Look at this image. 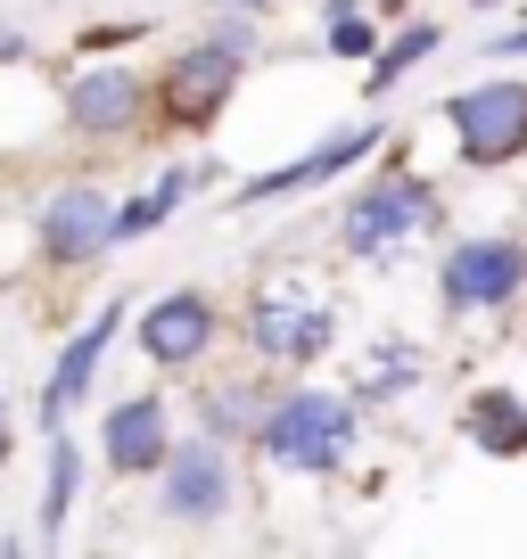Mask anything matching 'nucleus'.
Returning a JSON list of instances; mask_svg holds the SVG:
<instances>
[{"mask_svg": "<svg viewBox=\"0 0 527 559\" xmlns=\"http://www.w3.org/2000/svg\"><path fill=\"white\" fill-rule=\"evenodd\" d=\"M107 337H116V305H107L91 330H74V346L58 354V379H50V419H67L74 403L91 395V370H99V354H107Z\"/></svg>", "mask_w": 527, "mask_h": 559, "instance_id": "nucleus-13", "label": "nucleus"}, {"mask_svg": "<svg viewBox=\"0 0 527 559\" xmlns=\"http://www.w3.org/2000/svg\"><path fill=\"white\" fill-rule=\"evenodd\" d=\"M470 428L487 437V453H527V412H519V395H478V403H470Z\"/></svg>", "mask_w": 527, "mask_h": 559, "instance_id": "nucleus-14", "label": "nucleus"}, {"mask_svg": "<svg viewBox=\"0 0 527 559\" xmlns=\"http://www.w3.org/2000/svg\"><path fill=\"white\" fill-rule=\"evenodd\" d=\"M231 9H272V0H231Z\"/></svg>", "mask_w": 527, "mask_h": 559, "instance_id": "nucleus-21", "label": "nucleus"}, {"mask_svg": "<svg viewBox=\"0 0 527 559\" xmlns=\"http://www.w3.org/2000/svg\"><path fill=\"white\" fill-rule=\"evenodd\" d=\"M165 510L190 519V526H207V519H223V510H231V461L214 453V437L165 453Z\"/></svg>", "mask_w": 527, "mask_h": 559, "instance_id": "nucleus-4", "label": "nucleus"}, {"mask_svg": "<svg viewBox=\"0 0 527 559\" xmlns=\"http://www.w3.org/2000/svg\"><path fill=\"white\" fill-rule=\"evenodd\" d=\"M321 337H330V313L321 305H289V297H264L256 305V346L272 354V362H305V354H321Z\"/></svg>", "mask_w": 527, "mask_h": 559, "instance_id": "nucleus-10", "label": "nucleus"}, {"mask_svg": "<svg viewBox=\"0 0 527 559\" xmlns=\"http://www.w3.org/2000/svg\"><path fill=\"white\" fill-rule=\"evenodd\" d=\"M74 486H83V453L67 437H50V493H42V535H58L74 510Z\"/></svg>", "mask_w": 527, "mask_h": 559, "instance_id": "nucleus-15", "label": "nucleus"}, {"mask_svg": "<svg viewBox=\"0 0 527 559\" xmlns=\"http://www.w3.org/2000/svg\"><path fill=\"white\" fill-rule=\"evenodd\" d=\"M190 181H198V174H165V181H157V190H149V198H141V206H124V214H116V230H124V239H132V230H157V223H165V214H174V206H181V198H190Z\"/></svg>", "mask_w": 527, "mask_h": 559, "instance_id": "nucleus-16", "label": "nucleus"}, {"mask_svg": "<svg viewBox=\"0 0 527 559\" xmlns=\"http://www.w3.org/2000/svg\"><path fill=\"white\" fill-rule=\"evenodd\" d=\"M429 214H437V190H429V181H412V174H396V181H379V190L354 198L347 239L371 255V247H387V239H405V230H421Z\"/></svg>", "mask_w": 527, "mask_h": 559, "instance_id": "nucleus-5", "label": "nucleus"}, {"mask_svg": "<svg viewBox=\"0 0 527 559\" xmlns=\"http://www.w3.org/2000/svg\"><path fill=\"white\" fill-rule=\"evenodd\" d=\"M519 272H527V255L519 247H503V239H470V247H454L445 255V305H503L511 288H519Z\"/></svg>", "mask_w": 527, "mask_h": 559, "instance_id": "nucleus-6", "label": "nucleus"}, {"mask_svg": "<svg viewBox=\"0 0 527 559\" xmlns=\"http://www.w3.org/2000/svg\"><path fill=\"white\" fill-rule=\"evenodd\" d=\"M141 346L157 354V362H198V354L214 346V305L207 297H165V305H149L141 313Z\"/></svg>", "mask_w": 527, "mask_h": 559, "instance_id": "nucleus-8", "label": "nucleus"}, {"mask_svg": "<svg viewBox=\"0 0 527 559\" xmlns=\"http://www.w3.org/2000/svg\"><path fill=\"white\" fill-rule=\"evenodd\" d=\"M454 132L478 165H503L527 148V83H487V91H461L454 99Z\"/></svg>", "mask_w": 527, "mask_h": 559, "instance_id": "nucleus-3", "label": "nucleus"}, {"mask_svg": "<svg viewBox=\"0 0 527 559\" xmlns=\"http://www.w3.org/2000/svg\"><path fill=\"white\" fill-rule=\"evenodd\" d=\"M330 50H338V58H363V50H379V41H371V25L347 9V17H330Z\"/></svg>", "mask_w": 527, "mask_h": 559, "instance_id": "nucleus-18", "label": "nucleus"}, {"mask_svg": "<svg viewBox=\"0 0 527 559\" xmlns=\"http://www.w3.org/2000/svg\"><path fill=\"white\" fill-rule=\"evenodd\" d=\"M494 50H503V58H527V25H519V34H503Z\"/></svg>", "mask_w": 527, "mask_h": 559, "instance_id": "nucleus-19", "label": "nucleus"}, {"mask_svg": "<svg viewBox=\"0 0 527 559\" xmlns=\"http://www.w3.org/2000/svg\"><path fill=\"white\" fill-rule=\"evenodd\" d=\"M67 116L83 123V132H124V123L141 116V83L124 67H91L83 83L67 91Z\"/></svg>", "mask_w": 527, "mask_h": 559, "instance_id": "nucleus-12", "label": "nucleus"}, {"mask_svg": "<svg viewBox=\"0 0 527 559\" xmlns=\"http://www.w3.org/2000/svg\"><path fill=\"white\" fill-rule=\"evenodd\" d=\"M429 50H437V25H412V34L396 41V50H379V67H371V91H387L396 74H412V67H421Z\"/></svg>", "mask_w": 527, "mask_h": 559, "instance_id": "nucleus-17", "label": "nucleus"}, {"mask_svg": "<svg viewBox=\"0 0 527 559\" xmlns=\"http://www.w3.org/2000/svg\"><path fill=\"white\" fill-rule=\"evenodd\" d=\"M107 461L116 469H165V403L132 395L107 412Z\"/></svg>", "mask_w": 527, "mask_h": 559, "instance_id": "nucleus-11", "label": "nucleus"}, {"mask_svg": "<svg viewBox=\"0 0 527 559\" xmlns=\"http://www.w3.org/2000/svg\"><path fill=\"white\" fill-rule=\"evenodd\" d=\"M239 58H247V34H223V41H198L165 67V123H214L239 83Z\"/></svg>", "mask_w": 527, "mask_h": 559, "instance_id": "nucleus-2", "label": "nucleus"}, {"mask_svg": "<svg viewBox=\"0 0 527 559\" xmlns=\"http://www.w3.org/2000/svg\"><path fill=\"white\" fill-rule=\"evenodd\" d=\"M0 453H9V419H0Z\"/></svg>", "mask_w": 527, "mask_h": 559, "instance_id": "nucleus-22", "label": "nucleus"}, {"mask_svg": "<svg viewBox=\"0 0 527 559\" xmlns=\"http://www.w3.org/2000/svg\"><path fill=\"white\" fill-rule=\"evenodd\" d=\"M371 140H379V123H363V132H338V140H321L314 157H297V165H272L264 181H247V206H264V198H289V190H314V181H330V174H347L354 157H363Z\"/></svg>", "mask_w": 527, "mask_h": 559, "instance_id": "nucleus-9", "label": "nucleus"}, {"mask_svg": "<svg viewBox=\"0 0 527 559\" xmlns=\"http://www.w3.org/2000/svg\"><path fill=\"white\" fill-rule=\"evenodd\" d=\"M0 58H25V41H17V34H0Z\"/></svg>", "mask_w": 527, "mask_h": 559, "instance_id": "nucleus-20", "label": "nucleus"}, {"mask_svg": "<svg viewBox=\"0 0 527 559\" xmlns=\"http://www.w3.org/2000/svg\"><path fill=\"white\" fill-rule=\"evenodd\" d=\"M42 239H50V255H58V263L99 255V247L116 239V206H107V190H91V181L58 190V198H50V214H42Z\"/></svg>", "mask_w": 527, "mask_h": 559, "instance_id": "nucleus-7", "label": "nucleus"}, {"mask_svg": "<svg viewBox=\"0 0 527 559\" xmlns=\"http://www.w3.org/2000/svg\"><path fill=\"white\" fill-rule=\"evenodd\" d=\"M347 444H354V412L338 395H314V386L289 395L281 412L264 419V453L281 461V469H330Z\"/></svg>", "mask_w": 527, "mask_h": 559, "instance_id": "nucleus-1", "label": "nucleus"}]
</instances>
